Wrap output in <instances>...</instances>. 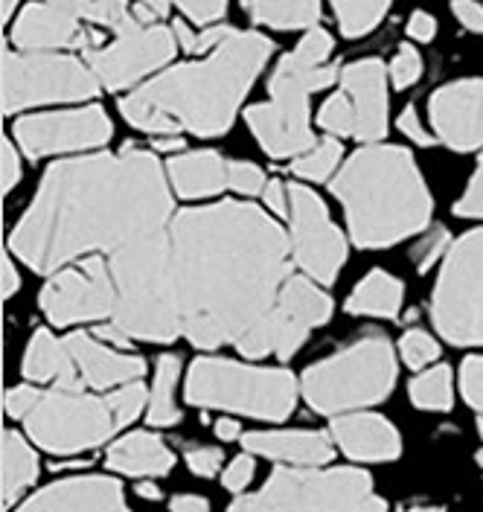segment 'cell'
Instances as JSON below:
<instances>
[{"label":"cell","instance_id":"obj_1","mask_svg":"<svg viewBox=\"0 0 483 512\" xmlns=\"http://www.w3.org/2000/svg\"><path fill=\"white\" fill-rule=\"evenodd\" d=\"M181 335L198 350L233 344L245 358H291L309 329L280 309L289 283V233L265 210L222 201L169 224Z\"/></svg>","mask_w":483,"mask_h":512},{"label":"cell","instance_id":"obj_2","mask_svg":"<svg viewBox=\"0 0 483 512\" xmlns=\"http://www.w3.org/2000/svg\"><path fill=\"white\" fill-rule=\"evenodd\" d=\"M172 219V195L155 155L126 149L59 160L12 230V251L38 274H56L88 254H117Z\"/></svg>","mask_w":483,"mask_h":512},{"label":"cell","instance_id":"obj_3","mask_svg":"<svg viewBox=\"0 0 483 512\" xmlns=\"http://www.w3.org/2000/svg\"><path fill=\"white\" fill-rule=\"evenodd\" d=\"M271 59V41L259 32L230 30L204 62L181 64L140 85L120 102L126 123L149 134L219 137L233 126L245 94Z\"/></svg>","mask_w":483,"mask_h":512},{"label":"cell","instance_id":"obj_4","mask_svg":"<svg viewBox=\"0 0 483 512\" xmlns=\"http://www.w3.org/2000/svg\"><path fill=\"white\" fill-rule=\"evenodd\" d=\"M332 192L344 204L350 236L358 248H387L431 219V195L411 152L370 143L341 166Z\"/></svg>","mask_w":483,"mask_h":512},{"label":"cell","instance_id":"obj_5","mask_svg":"<svg viewBox=\"0 0 483 512\" xmlns=\"http://www.w3.org/2000/svg\"><path fill=\"white\" fill-rule=\"evenodd\" d=\"M105 259L117 288V309L111 323H117L131 338L172 344L181 335V323L172 288L169 227L137 239Z\"/></svg>","mask_w":483,"mask_h":512},{"label":"cell","instance_id":"obj_6","mask_svg":"<svg viewBox=\"0 0 483 512\" xmlns=\"http://www.w3.org/2000/svg\"><path fill=\"white\" fill-rule=\"evenodd\" d=\"M149 405V390L140 382L91 396L82 390H50L38 396L24 425L38 446L53 454H79L108 443Z\"/></svg>","mask_w":483,"mask_h":512},{"label":"cell","instance_id":"obj_7","mask_svg":"<svg viewBox=\"0 0 483 512\" xmlns=\"http://www.w3.org/2000/svg\"><path fill=\"white\" fill-rule=\"evenodd\" d=\"M396 384V358L385 335L370 332L303 373V399L318 414L341 416L382 402Z\"/></svg>","mask_w":483,"mask_h":512},{"label":"cell","instance_id":"obj_8","mask_svg":"<svg viewBox=\"0 0 483 512\" xmlns=\"http://www.w3.org/2000/svg\"><path fill=\"white\" fill-rule=\"evenodd\" d=\"M300 384L289 370L245 367L227 358H198L187 376V399L198 408H219L257 419H286L297 405Z\"/></svg>","mask_w":483,"mask_h":512},{"label":"cell","instance_id":"obj_9","mask_svg":"<svg viewBox=\"0 0 483 512\" xmlns=\"http://www.w3.org/2000/svg\"><path fill=\"white\" fill-rule=\"evenodd\" d=\"M338 76L335 64L306 67L291 53L277 62L268 85L271 99L245 111L248 128L271 158H297L318 143L309 126V96L329 88Z\"/></svg>","mask_w":483,"mask_h":512},{"label":"cell","instance_id":"obj_10","mask_svg":"<svg viewBox=\"0 0 483 512\" xmlns=\"http://www.w3.org/2000/svg\"><path fill=\"white\" fill-rule=\"evenodd\" d=\"M227 512H387L373 480L358 469H277L268 483Z\"/></svg>","mask_w":483,"mask_h":512},{"label":"cell","instance_id":"obj_11","mask_svg":"<svg viewBox=\"0 0 483 512\" xmlns=\"http://www.w3.org/2000/svg\"><path fill=\"white\" fill-rule=\"evenodd\" d=\"M431 318L454 347H483V230L466 233L449 248Z\"/></svg>","mask_w":483,"mask_h":512},{"label":"cell","instance_id":"obj_12","mask_svg":"<svg viewBox=\"0 0 483 512\" xmlns=\"http://www.w3.org/2000/svg\"><path fill=\"white\" fill-rule=\"evenodd\" d=\"M99 79L85 59L62 53H3V111L47 102H82L99 94Z\"/></svg>","mask_w":483,"mask_h":512},{"label":"cell","instance_id":"obj_13","mask_svg":"<svg viewBox=\"0 0 483 512\" xmlns=\"http://www.w3.org/2000/svg\"><path fill=\"white\" fill-rule=\"evenodd\" d=\"M41 312L56 326L114 318L117 288L105 256H85L50 274L38 294Z\"/></svg>","mask_w":483,"mask_h":512},{"label":"cell","instance_id":"obj_14","mask_svg":"<svg viewBox=\"0 0 483 512\" xmlns=\"http://www.w3.org/2000/svg\"><path fill=\"white\" fill-rule=\"evenodd\" d=\"M289 245L294 265L321 286H332L347 262V239L332 224L326 204L309 187L289 184Z\"/></svg>","mask_w":483,"mask_h":512},{"label":"cell","instance_id":"obj_15","mask_svg":"<svg viewBox=\"0 0 483 512\" xmlns=\"http://www.w3.org/2000/svg\"><path fill=\"white\" fill-rule=\"evenodd\" d=\"M178 35L169 27H146L134 24L131 30L117 32V38L105 47L85 50V62L94 70L102 88L108 91H123L134 82L152 76L163 64L172 62L178 50Z\"/></svg>","mask_w":483,"mask_h":512},{"label":"cell","instance_id":"obj_16","mask_svg":"<svg viewBox=\"0 0 483 512\" xmlns=\"http://www.w3.org/2000/svg\"><path fill=\"white\" fill-rule=\"evenodd\" d=\"M15 137L30 158L85 152V149H97L102 143H108L111 120L99 105L33 114L15 123Z\"/></svg>","mask_w":483,"mask_h":512},{"label":"cell","instance_id":"obj_17","mask_svg":"<svg viewBox=\"0 0 483 512\" xmlns=\"http://www.w3.org/2000/svg\"><path fill=\"white\" fill-rule=\"evenodd\" d=\"M431 126L454 152L483 146V79H460L434 91L428 102Z\"/></svg>","mask_w":483,"mask_h":512},{"label":"cell","instance_id":"obj_18","mask_svg":"<svg viewBox=\"0 0 483 512\" xmlns=\"http://www.w3.org/2000/svg\"><path fill=\"white\" fill-rule=\"evenodd\" d=\"M12 41L21 50L30 53H47V50H62V47H88L97 41L94 32H88L79 18L70 12L53 6V3H30L21 9L15 27H12Z\"/></svg>","mask_w":483,"mask_h":512},{"label":"cell","instance_id":"obj_19","mask_svg":"<svg viewBox=\"0 0 483 512\" xmlns=\"http://www.w3.org/2000/svg\"><path fill=\"white\" fill-rule=\"evenodd\" d=\"M18 512H131L123 501V486L111 478L82 475L41 489Z\"/></svg>","mask_w":483,"mask_h":512},{"label":"cell","instance_id":"obj_20","mask_svg":"<svg viewBox=\"0 0 483 512\" xmlns=\"http://www.w3.org/2000/svg\"><path fill=\"white\" fill-rule=\"evenodd\" d=\"M341 85L355 105V140L367 146L379 143L387 134V67L379 59L347 64L341 70Z\"/></svg>","mask_w":483,"mask_h":512},{"label":"cell","instance_id":"obj_21","mask_svg":"<svg viewBox=\"0 0 483 512\" xmlns=\"http://www.w3.org/2000/svg\"><path fill=\"white\" fill-rule=\"evenodd\" d=\"M65 344L73 355V361H76L82 384L91 390H117V387L140 382L146 373L143 358L108 350L105 344H99L85 332H70Z\"/></svg>","mask_w":483,"mask_h":512},{"label":"cell","instance_id":"obj_22","mask_svg":"<svg viewBox=\"0 0 483 512\" xmlns=\"http://www.w3.org/2000/svg\"><path fill=\"white\" fill-rule=\"evenodd\" d=\"M332 440L358 463H385L396 460L402 451L399 431L376 414H341L332 419Z\"/></svg>","mask_w":483,"mask_h":512},{"label":"cell","instance_id":"obj_23","mask_svg":"<svg viewBox=\"0 0 483 512\" xmlns=\"http://www.w3.org/2000/svg\"><path fill=\"white\" fill-rule=\"evenodd\" d=\"M335 440L321 431H251L242 434V446L251 454L291 463V466H323L332 460Z\"/></svg>","mask_w":483,"mask_h":512},{"label":"cell","instance_id":"obj_24","mask_svg":"<svg viewBox=\"0 0 483 512\" xmlns=\"http://www.w3.org/2000/svg\"><path fill=\"white\" fill-rule=\"evenodd\" d=\"M24 376L38 384H56V390H85L65 338L59 341L47 329H38L27 347Z\"/></svg>","mask_w":483,"mask_h":512},{"label":"cell","instance_id":"obj_25","mask_svg":"<svg viewBox=\"0 0 483 512\" xmlns=\"http://www.w3.org/2000/svg\"><path fill=\"white\" fill-rule=\"evenodd\" d=\"M108 466L131 478H161L175 466V454L163 446L161 437L149 431H137L108 448Z\"/></svg>","mask_w":483,"mask_h":512},{"label":"cell","instance_id":"obj_26","mask_svg":"<svg viewBox=\"0 0 483 512\" xmlns=\"http://www.w3.org/2000/svg\"><path fill=\"white\" fill-rule=\"evenodd\" d=\"M227 163L219 152H187L181 158L169 160V184L184 198H207L227 187Z\"/></svg>","mask_w":483,"mask_h":512},{"label":"cell","instance_id":"obj_27","mask_svg":"<svg viewBox=\"0 0 483 512\" xmlns=\"http://www.w3.org/2000/svg\"><path fill=\"white\" fill-rule=\"evenodd\" d=\"M405 300V286L387 271H370L347 300L350 315L364 318H396Z\"/></svg>","mask_w":483,"mask_h":512},{"label":"cell","instance_id":"obj_28","mask_svg":"<svg viewBox=\"0 0 483 512\" xmlns=\"http://www.w3.org/2000/svg\"><path fill=\"white\" fill-rule=\"evenodd\" d=\"M280 309L289 315L291 320H297L300 326H306L309 332L315 326H321L332 315V300L323 294V288L303 274H291L289 283L283 288L280 297Z\"/></svg>","mask_w":483,"mask_h":512},{"label":"cell","instance_id":"obj_29","mask_svg":"<svg viewBox=\"0 0 483 512\" xmlns=\"http://www.w3.org/2000/svg\"><path fill=\"white\" fill-rule=\"evenodd\" d=\"M38 480V457L27 440L15 431L3 434V504L12 507L24 489Z\"/></svg>","mask_w":483,"mask_h":512},{"label":"cell","instance_id":"obj_30","mask_svg":"<svg viewBox=\"0 0 483 512\" xmlns=\"http://www.w3.org/2000/svg\"><path fill=\"white\" fill-rule=\"evenodd\" d=\"M248 15L274 30H312L321 21V0H251Z\"/></svg>","mask_w":483,"mask_h":512},{"label":"cell","instance_id":"obj_31","mask_svg":"<svg viewBox=\"0 0 483 512\" xmlns=\"http://www.w3.org/2000/svg\"><path fill=\"white\" fill-rule=\"evenodd\" d=\"M181 379V361L178 355H161L155 364V382L149 390V411L146 419L155 428H166L175 425L181 419V408L175 402V387Z\"/></svg>","mask_w":483,"mask_h":512},{"label":"cell","instance_id":"obj_32","mask_svg":"<svg viewBox=\"0 0 483 512\" xmlns=\"http://www.w3.org/2000/svg\"><path fill=\"white\" fill-rule=\"evenodd\" d=\"M169 6H178L193 24L207 30V27H216V21L225 15L227 0H137L134 18L146 27H155L169 12Z\"/></svg>","mask_w":483,"mask_h":512},{"label":"cell","instance_id":"obj_33","mask_svg":"<svg viewBox=\"0 0 483 512\" xmlns=\"http://www.w3.org/2000/svg\"><path fill=\"white\" fill-rule=\"evenodd\" d=\"M44 3L65 9L79 21H94L99 27H111L114 32L131 30L134 24H140L134 18L129 0H44Z\"/></svg>","mask_w":483,"mask_h":512},{"label":"cell","instance_id":"obj_34","mask_svg":"<svg viewBox=\"0 0 483 512\" xmlns=\"http://www.w3.org/2000/svg\"><path fill=\"white\" fill-rule=\"evenodd\" d=\"M329 3H332L341 32L347 38H361V35L376 30L390 6V0H329Z\"/></svg>","mask_w":483,"mask_h":512},{"label":"cell","instance_id":"obj_35","mask_svg":"<svg viewBox=\"0 0 483 512\" xmlns=\"http://www.w3.org/2000/svg\"><path fill=\"white\" fill-rule=\"evenodd\" d=\"M341 158H344V149L338 140H318L309 152L291 160V172L303 181L321 184L335 175V169L341 166Z\"/></svg>","mask_w":483,"mask_h":512},{"label":"cell","instance_id":"obj_36","mask_svg":"<svg viewBox=\"0 0 483 512\" xmlns=\"http://www.w3.org/2000/svg\"><path fill=\"white\" fill-rule=\"evenodd\" d=\"M411 402L422 411H449L454 405L449 367H431L411 382Z\"/></svg>","mask_w":483,"mask_h":512},{"label":"cell","instance_id":"obj_37","mask_svg":"<svg viewBox=\"0 0 483 512\" xmlns=\"http://www.w3.org/2000/svg\"><path fill=\"white\" fill-rule=\"evenodd\" d=\"M318 126L329 131L332 137H355L358 131V117H355V105L347 91L332 94L318 111Z\"/></svg>","mask_w":483,"mask_h":512},{"label":"cell","instance_id":"obj_38","mask_svg":"<svg viewBox=\"0 0 483 512\" xmlns=\"http://www.w3.org/2000/svg\"><path fill=\"white\" fill-rule=\"evenodd\" d=\"M399 352H402V358H405V364H408L411 370H422V367H428L431 361L440 358V344H437L428 332L411 329V332L402 335Z\"/></svg>","mask_w":483,"mask_h":512},{"label":"cell","instance_id":"obj_39","mask_svg":"<svg viewBox=\"0 0 483 512\" xmlns=\"http://www.w3.org/2000/svg\"><path fill=\"white\" fill-rule=\"evenodd\" d=\"M329 53H332V35L321 27H312L300 38V44L291 50V56L306 67H323L329 64Z\"/></svg>","mask_w":483,"mask_h":512},{"label":"cell","instance_id":"obj_40","mask_svg":"<svg viewBox=\"0 0 483 512\" xmlns=\"http://www.w3.org/2000/svg\"><path fill=\"white\" fill-rule=\"evenodd\" d=\"M227 187H233L242 195H262L268 187V178L262 175V169L254 163H245V160H230V169H227Z\"/></svg>","mask_w":483,"mask_h":512},{"label":"cell","instance_id":"obj_41","mask_svg":"<svg viewBox=\"0 0 483 512\" xmlns=\"http://www.w3.org/2000/svg\"><path fill=\"white\" fill-rule=\"evenodd\" d=\"M387 73L393 79V88H399V91L402 88H411L419 76H422V56L417 53V47H402L396 53V59L387 67Z\"/></svg>","mask_w":483,"mask_h":512},{"label":"cell","instance_id":"obj_42","mask_svg":"<svg viewBox=\"0 0 483 512\" xmlns=\"http://www.w3.org/2000/svg\"><path fill=\"white\" fill-rule=\"evenodd\" d=\"M446 245H449V233L443 227H434L431 233H425L414 248V262L419 265V271H428L434 262H440V256H446Z\"/></svg>","mask_w":483,"mask_h":512},{"label":"cell","instance_id":"obj_43","mask_svg":"<svg viewBox=\"0 0 483 512\" xmlns=\"http://www.w3.org/2000/svg\"><path fill=\"white\" fill-rule=\"evenodd\" d=\"M184 457H187L190 472L198 475V478H213L222 469V463H225L222 448L216 446H187Z\"/></svg>","mask_w":483,"mask_h":512},{"label":"cell","instance_id":"obj_44","mask_svg":"<svg viewBox=\"0 0 483 512\" xmlns=\"http://www.w3.org/2000/svg\"><path fill=\"white\" fill-rule=\"evenodd\" d=\"M460 387H463V396L472 408H478L483 414V358L481 355H472L463 361V370H460Z\"/></svg>","mask_w":483,"mask_h":512},{"label":"cell","instance_id":"obj_45","mask_svg":"<svg viewBox=\"0 0 483 512\" xmlns=\"http://www.w3.org/2000/svg\"><path fill=\"white\" fill-rule=\"evenodd\" d=\"M454 213L466 216V219H483V155L478 160V169H475L469 187L463 192V198L454 204Z\"/></svg>","mask_w":483,"mask_h":512},{"label":"cell","instance_id":"obj_46","mask_svg":"<svg viewBox=\"0 0 483 512\" xmlns=\"http://www.w3.org/2000/svg\"><path fill=\"white\" fill-rule=\"evenodd\" d=\"M38 396H41V390H35V387H12L6 393V414L12 419H24L35 408Z\"/></svg>","mask_w":483,"mask_h":512},{"label":"cell","instance_id":"obj_47","mask_svg":"<svg viewBox=\"0 0 483 512\" xmlns=\"http://www.w3.org/2000/svg\"><path fill=\"white\" fill-rule=\"evenodd\" d=\"M262 201H265V207H268L274 216L289 219V207H291L289 184H283V181H268V187H265V192H262Z\"/></svg>","mask_w":483,"mask_h":512},{"label":"cell","instance_id":"obj_48","mask_svg":"<svg viewBox=\"0 0 483 512\" xmlns=\"http://www.w3.org/2000/svg\"><path fill=\"white\" fill-rule=\"evenodd\" d=\"M254 478V460L248 457V454H242V457H236L230 466H227L225 472V486L230 492H242L248 483Z\"/></svg>","mask_w":483,"mask_h":512},{"label":"cell","instance_id":"obj_49","mask_svg":"<svg viewBox=\"0 0 483 512\" xmlns=\"http://www.w3.org/2000/svg\"><path fill=\"white\" fill-rule=\"evenodd\" d=\"M451 12L469 32H483V6L478 0H451Z\"/></svg>","mask_w":483,"mask_h":512},{"label":"cell","instance_id":"obj_50","mask_svg":"<svg viewBox=\"0 0 483 512\" xmlns=\"http://www.w3.org/2000/svg\"><path fill=\"white\" fill-rule=\"evenodd\" d=\"M399 131L405 134V137H411V140H417L419 146H431L434 143V137L422 128V123H419V117H417V111L414 108H405L402 111V117H399Z\"/></svg>","mask_w":483,"mask_h":512},{"label":"cell","instance_id":"obj_51","mask_svg":"<svg viewBox=\"0 0 483 512\" xmlns=\"http://www.w3.org/2000/svg\"><path fill=\"white\" fill-rule=\"evenodd\" d=\"M0 181H3V192H9L21 181V158L9 140H3V178Z\"/></svg>","mask_w":483,"mask_h":512},{"label":"cell","instance_id":"obj_52","mask_svg":"<svg viewBox=\"0 0 483 512\" xmlns=\"http://www.w3.org/2000/svg\"><path fill=\"white\" fill-rule=\"evenodd\" d=\"M408 35L425 44V41H431L437 35V21L428 12H414L411 21H408Z\"/></svg>","mask_w":483,"mask_h":512},{"label":"cell","instance_id":"obj_53","mask_svg":"<svg viewBox=\"0 0 483 512\" xmlns=\"http://www.w3.org/2000/svg\"><path fill=\"white\" fill-rule=\"evenodd\" d=\"M172 512H210V504L201 495H178L172 498Z\"/></svg>","mask_w":483,"mask_h":512},{"label":"cell","instance_id":"obj_54","mask_svg":"<svg viewBox=\"0 0 483 512\" xmlns=\"http://www.w3.org/2000/svg\"><path fill=\"white\" fill-rule=\"evenodd\" d=\"M97 338H102V341H111L114 347H129L131 335H126L117 323H105V326H97Z\"/></svg>","mask_w":483,"mask_h":512},{"label":"cell","instance_id":"obj_55","mask_svg":"<svg viewBox=\"0 0 483 512\" xmlns=\"http://www.w3.org/2000/svg\"><path fill=\"white\" fill-rule=\"evenodd\" d=\"M21 286V277L12 265V259H3V297H12Z\"/></svg>","mask_w":483,"mask_h":512},{"label":"cell","instance_id":"obj_56","mask_svg":"<svg viewBox=\"0 0 483 512\" xmlns=\"http://www.w3.org/2000/svg\"><path fill=\"white\" fill-rule=\"evenodd\" d=\"M216 437L222 440V443H233L236 437H242V428H239V422L236 419H219L216 422Z\"/></svg>","mask_w":483,"mask_h":512},{"label":"cell","instance_id":"obj_57","mask_svg":"<svg viewBox=\"0 0 483 512\" xmlns=\"http://www.w3.org/2000/svg\"><path fill=\"white\" fill-rule=\"evenodd\" d=\"M155 149H161V152H175V149H184V140L178 137V134H163L155 140Z\"/></svg>","mask_w":483,"mask_h":512},{"label":"cell","instance_id":"obj_58","mask_svg":"<svg viewBox=\"0 0 483 512\" xmlns=\"http://www.w3.org/2000/svg\"><path fill=\"white\" fill-rule=\"evenodd\" d=\"M137 495L146 498V501H158V498H161V489H158L155 483H140V486H137Z\"/></svg>","mask_w":483,"mask_h":512},{"label":"cell","instance_id":"obj_59","mask_svg":"<svg viewBox=\"0 0 483 512\" xmlns=\"http://www.w3.org/2000/svg\"><path fill=\"white\" fill-rule=\"evenodd\" d=\"M18 6V0H3V18L9 21V15H12V9Z\"/></svg>","mask_w":483,"mask_h":512},{"label":"cell","instance_id":"obj_60","mask_svg":"<svg viewBox=\"0 0 483 512\" xmlns=\"http://www.w3.org/2000/svg\"><path fill=\"white\" fill-rule=\"evenodd\" d=\"M405 512H437L434 507H414V510H405Z\"/></svg>","mask_w":483,"mask_h":512},{"label":"cell","instance_id":"obj_61","mask_svg":"<svg viewBox=\"0 0 483 512\" xmlns=\"http://www.w3.org/2000/svg\"><path fill=\"white\" fill-rule=\"evenodd\" d=\"M478 428H481V437H483V416H481V419H478Z\"/></svg>","mask_w":483,"mask_h":512}]
</instances>
